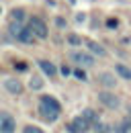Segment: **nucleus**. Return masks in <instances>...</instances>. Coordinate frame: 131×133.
Returning <instances> with one entry per match:
<instances>
[{
  "mask_svg": "<svg viewBox=\"0 0 131 133\" xmlns=\"http://www.w3.org/2000/svg\"><path fill=\"white\" fill-rule=\"evenodd\" d=\"M39 113H41V117L45 121H55L60 117V113H62V104L53 96H41V100H39Z\"/></svg>",
  "mask_w": 131,
  "mask_h": 133,
  "instance_id": "f257e3e1",
  "label": "nucleus"
},
{
  "mask_svg": "<svg viewBox=\"0 0 131 133\" xmlns=\"http://www.w3.org/2000/svg\"><path fill=\"white\" fill-rule=\"evenodd\" d=\"M70 57H72V62L78 64V66H84V68L94 66V57H92L90 53H84V51H72Z\"/></svg>",
  "mask_w": 131,
  "mask_h": 133,
  "instance_id": "f03ea898",
  "label": "nucleus"
},
{
  "mask_svg": "<svg viewBox=\"0 0 131 133\" xmlns=\"http://www.w3.org/2000/svg\"><path fill=\"white\" fill-rule=\"evenodd\" d=\"M29 27H31V31L35 33V37H39V39H45V37H47V25H45L41 18L33 17L31 21H29Z\"/></svg>",
  "mask_w": 131,
  "mask_h": 133,
  "instance_id": "7ed1b4c3",
  "label": "nucleus"
},
{
  "mask_svg": "<svg viewBox=\"0 0 131 133\" xmlns=\"http://www.w3.org/2000/svg\"><path fill=\"white\" fill-rule=\"evenodd\" d=\"M88 127H90V123H88L84 117H76L74 121L68 123V131H70V133H84Z\"/></svg>",
  "mask_w": 131,
  "mask_h": 133,
  "instance_id": "20e7f679",
  "label": "nucleus"
},
{
  "mask_svg": "<svg viewBox=\"0 0 131 133\" xmlns=\"http://www.w3.org/2000/svg\"><path fill=\"white\" fill-rule=\"evenodd\" d=\"M16 127L15 119L12 115H8V113H0V133H12Z\"/></svg>",
  "mask_w": 131,
  "mask_h": 133,
  "instance_id": "39448f33",
  "label": "nucleus"
},
{
  "mask_svg": "<svg viewBox=\"0 0 131 133\" xmlns=\"http://www.w3.org/2000/svg\"><path fill=\"white\" fill-rule=\"evenodd\" d=\"M98 100H100L104 107H109V109H117V107H119V98H117L115 94H111V92H100V94H98Z\"/></svg>",
  "mask_w": 131,
  "mask_h": 133,
  "instance_id": "423d86ee",
  "label": "nucleus"
},
{
  "mask_svg": "<svg viewBox=\"0 0 131 133\" xmlns=\"http://www.w3.org/2000/svg\"><path fill=\"white\" fill-rule=\"evenodd\" d=\"M4 88L8 90V92H12V94H21L23 92V84L15 80V78H8V80H4Z\"/></svg>",
  "mask_w": 131,
  "mask_h": 133,
  "instance_id": "0eeeda50",
  "label": "nucleus"
},
{
  "mask_svg": "<svg viewBox=\"0 0 131 133\" xmlns=\"http://www.w3.org/2000/svg\"><path fill=\"white\" fill-rule=\"evenodd\" d=\"M16 39L18 41H23V43H33V39H35V33L31 31V27H23L18 35H16Z\"/></svg>",
  "mask_w": 131,
  "mask_h": 133,
  "instance_id": "6e6552de",
  "label": "nucleus"
},
{
  "mask_svg": "<svg viewBox=\"0 0 131 133\" xmlns=\"http://www.w3.org/2000/svg\"><path fill=\"white\" fill-rule=\"evenodd\" d=\"M98 82L102 84V86H107V88H115V86H117V80H115V76H113V74H107V72L98 74Z\"/></svg>",
  "mask_w": 131,
  "mask_h": 133,
  "instance_id": "1a4fd4ad",
  "label": "nucleus"
},
{
  "mask_svg": "<svg viewBox=\"0 0 131 133\" xmlns=\"http://www.w3.org/2000/svg\"><path fill=\"white\" fill-rule=\"evenodd\" d=\"M86 47H88L90 53H94V55H104V53H107L104 47H102L100 43H96V41H86Z\"/></svg>",
  "mask_w": 131,
  "mask_h": 133,
  "instance_id": "9d476101",
  "label": "nucleus"
},
{
  "mask_svg": "<svg viewBox=\"0 0 131 133\" xmlns=\"http://www.w3.org/2000/svg\"><path fill=\"white\" fill-rule=\"evenodd\" d=\"M39 68H41L47 76H55V74H57V68L53 66L51 62H47V59H41V62H39Z\"/></svg>",
  "mask_w": 131,
  "mask_h": 133,
  "instance_id": "9b49d317",
  "label": "nucleus"
},
{
  "mask_svg": "<svg viewBox=\"0 0 131 133\" xmlns=\"http://www.w3.org/2000/svg\"><path fill=\"white\" fill-rule=\"evenodd\" d=\"M115 70H117V74L121 76V78H125V80H131V70L127 66H123V64H117L115 66Z\"/></svg>",
  "mask_w": 131,
  "mask_h": 133,
  "instance_id": "f8f14e48",
  "label": "nucleus"
},
{
  "mask_svg": "<svg viewBox=\"0 0 131 133\" xmlns=\"http://www.w3.org/2000/svg\"><path fill=\"white\" fill-rule=\"evenodd\" d=\"M10 18L16 21V23H23V18H25V10H23V8H12V10H10Z\"/></svg>",
  "mask_w": 131,
  "mask_h": 133,
  "instance_id": "ddd939ff",
  "label": "nucleus"
},
{
  "mask_svg": "<svg viewBox=\"0 0 131 133\" xmlns=\"http://www.w3.org/2000/svg\"><path fill=\"white\" fill-rule=\"evenodd\" d=\"M82 117H84V119H86V121H88V123H96V121H98V117H96V113H94V111H92V109H86V111H84V113H82Z\"/></svg>",
  "mask_w": 131,
  "mask_h": 133,
  "instance_id": "4468645a",
  "label": "nucleus"
},
{
  "mask_svg": "<svg viewBox=\"0 0 131 133\" xmlns=\"http://www.w3.org/2000/svg\"><path fill=\"white\" fill-rule=\"evenodd\" d=\"M29 86H31L33 90H39V88L43 86V80H41L39 76H33V78H31V82H29Z\"/></svg>",
  "mask_w": 131,
  "mask_h": 133,
  "instance_id": "2eb2a0df",
  "label": "nucleus"
},
{
  "mask_svg": "<svg viewBox=\"0 0 131 133\" xmlns=\"http://www.w3.org/2000/svg\"><path fill=\"white\" fill-rule=\"evenodd\" d=\"M23 133H45V131H43V129H39V127L29 125V127H25V129H23Z\"/></svg>",
  "mask_w": 131,
  "mask_h": 133,
  "instance_id": "dca6fc26",
  "label": "nucleus"
},
{
  "mask_svg": "<svg viewBox=\"0 0 131 133\" xmlns=\"http://www.w3.org/2000/svg\"><path fill=\"white\" fill-rule=\"evenodd\" d=\"M68 41H70L72 45H80V43H82V39L78 37V35H70V37H68Z\"/></svg>",
  "mask_w": 131,
  "mask_h": 133,
  "instance_id": "f3484780",
  "label": "nucleus"
},
{
  "mask_svg": "<svg viewBox=\"0 0 131 133\" xmlns=\"http://www.w3.org/2000/svg\"><path fill=\"white\" fill-rule=\"evenodd\" d=\"M15 68L18 70V72H25V70H27V64H25V62H16Z\"/></svg>",
  "mask_w": 131,
  "mask_h": 133,
  "instance_id": "a211bd4d",
  "label": "nucleus"
},
{
  "mask_svg": "<svg viewBox=\"0 0 131 133\" xmlns=\"http://www.w3.org/2000/svg\"><path fill=\"white\" fill-rule=\"evenodd\" d=\"M123 125H125L127 131H131V117H125V119H123Z\"/></svg>",
  "mask_w": 131,
  "mask_h": 133,
  "instance_id": "6ab92c4d",
  "label": "nucleus"
},
{
  "mask_svg": "<svg viewBox=\"0 0 131 133\" xmlns=\"http://www.w3.org/2000/svg\"><path fill=\"white\" fill-rule=\"evenodd\" d=\"M107 25H109L111 29H115V27H117V18H109V21H107Z\"/></svg>",
  "mask_w": 131,
  "mask_h": 133,
  "instance_id": "aec40b11",
  "label": "nucleus"
},
{
  "mask_svg": "<svg viewBox=\"0 0 131 133\" xmlns=\"http://www.w3.org/2000/svg\"><path fill=\"white\" fill-rule=\"evenodd\" d=\"M74 74H76V78H80V80H84V78H86V74H84V72H82V70H76V72H74Z\"/></svg>",
  "mask_w": 131,
  "mask_h": 133,
  "instance_id": "412c9836",
  "label": "nucleus"
},
{
  "mask_svg": "<svg viewBox=\"0 0 131 133\" xmlns=\"http://www.w3.org/2000/svg\"><path fill=\"white\" fill-rule=\"evenodd\" d=\"M62 74H64V76H68V74H70V68L64 66V68H62Z\"/></svg>",
  "mask_w": 131,
  "mask_h": 133,
  "instance_id": "4be33fe9",
  "label": "nucleus"
}]
</instances>
